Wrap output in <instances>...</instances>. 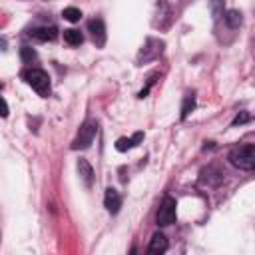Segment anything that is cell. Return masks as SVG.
I'll list each match as a JSON object with an SVG mask.
<instances>
[{
  "instance_id": "obj_4",
  "label": "cell",
  "mask_w": 255,
  "mask_h": 255,
  "mask_svg": "<svg viewBox=\"0 0 255 255\" xmlns=\"http://www.w3.org/2000/svg\"><path fill=\"white\" fill-rule=\"evenodd\" d=\"M175 213H177V203L173 197H163V201L159 203V209L155 213V223L159 227H167L175 221Z\"/></svg>"
},
{
  "instance_id": "obj_10",
  "label": "cell",
  "mask_w": 255,
  "mask_h": 255,
  "mask_svg": "<svg viewBox=\"0 0 255 255\" xmlns=\"http://www.w3.org/2000/svg\"><path fill=\"white\" fill-rule=\"evenodd\" d=\"M30 34H32V38H36V40H40V42H48V40H54V38L58 36L56 28H48V26L36 28V30H32Z\"/></svg>"
},
{
  "instance_id": "obj_5",
  "label": "cell",
  "mask_w": 255,
  "mask_h": 255,
  "mask_svg": "<svg viewBox=\"0 0 255 255\" xmlns=\"http://www.w3.org/2000/svg\"><path fill=\"white\" fill-rule=\"evenodd\" d=\"M88 28H90V32H92L94 42H96L98 46H104V42H106V26H104V20L94 18V20L88 22Z\"/></svg>"
},
{
  "instance_id": "obj_7",
  "label": "cell",
  "mask_w": 255,
  "mask_h": 255,
  "mask_svg": "<svg viewBox=\"0 0 255 255\" xmlns=\"http://www.w3.org/2000/svg\"><path fill=\"white\" fill-rule=\"evenodd\" d=\"M165 249H167V239H165V235H163V233H153V237H151V241H149V247H147L149 255H159V253H163Z\"/></svg>"
},
{
  "instance_id": "obj_9",
  "label": "cell",
  "mask_w": 255,
  "mask_h": 255,
  "mask_svg": "<svg viewBox=\"0 0 255 255\" xmlns=\"http://www.w3.org/2000/svg\"><path fill=\"white\" fill-rule=\"evenodd\" d=\"M78 173H80L82 181L90 187L92 185V179H94V169H92V165H90L88 159H78Z\"/></svg>"
},
{
  "instance_id": "obj_8",
  "label": "cell",
  "mask_w": 255,
  "mask_h": 255,
  "mask_svg": "<svg viewBox=\"0 0 255 255\" xmlns=\"http://www.w3.org/2000/svg\"><path fill=\"white\" fill-rule=\"evenodd\" d=\"M141 139H143V131H137V133H133L131 137H120V139L116 141V149H118V151H128V149H131L133 145H137Z\"/></svg>"
},
{
  "instance_id": "obj_12",
  "label": "cell",
  "mask_w": 255,
  "mask_h": 255,
  "mask_svg": "<svg viewBox=\"0 0 255 255\" xmlns=\"http://www.w3.org/2000/svg\"><path fill=\"white\" fill-rule=\"evenodd\" d=\"M193 108H195V96L191 92V94H185V98H183V104H181V120H185Z\"/></svg>"
},
{
  "instance_id": "obj_15",
  "label": "cell",
  "mask_w": 255,
  "mask_h": 255,
  "mask_svg": "<svg viewBox=\"0 0 255 255\" xmlns=\"http://www.w3.org/2000/svg\"><path fill=\"white\" fill-rule=\"evenodd\" d=\"M20 54H22V60H24V62H30V60L36 58V52H34L32 48H28V46H24V48L20 50Z\"/></svg>"
},
{
  "instance_id": "obj_16",
  "label": "cell",
  "mask_w": 255,
  "mask_h": 255,
  "mask_svg": "<svg viewBox=\"0 0 255 255\" xmlns=\"http://www.w3.org/2000/svg\"><path fill=\"white\" fill-rule=\"evenodd\" d=\"M249 120H251V116H249L247 112H241V114H237V116H235L233 126H241V124H245V122H249Z\"/></svg>"
},
{
  "instance_id": "obj_13",
  "label": "cell",
  "mask_w": 255,
  "mask_h": 255,
  "mask_svg": "<svg viewBox=\"0 0 255 255\" xmlns=\"http://www.w3.org/2000/svg\"><path fill=\"white\" fill-rule=\"evenodd\" d=\"M241 12L239 10H227V14H225V22H227V26L229 28H237L239 24H241Z\"/></svg>"
},
{
  "instance_id": "obj_6",
  "label": "cell",
  "mask_w": 255,
  "mask_h": 255,
  "mask_svg": "<svg viewBox=\"0 0 255 255\" xmlns=\"http://www.w3.org/2000/svg\"><path fill=\"white\" fill-rule=\"evenodd\" d=\"M104 205H106V209H108L110 213H118V211H120V207H122V197H120V193H118L114 187H108V189H106Z\"/></svg>"
},
{
  "instance_id": "obj_1",
  "label": "cell",
  "mask_w": 255,
  "mask_h": 255,
  "mask_svg": "<svg viewBox=\"0 0 255 255\" xmlns=\"http://www.w3.org/2000/svg\"><path fill=\"white\" fill-rule=\"evenodd\" d=\"M229 161H231V165H235L243 171H251L255 167V145L243 143V145L233 147L229 151Z\"/></svg>"
},
{
  "instance_id": "obj_14",
  "label": "cell",
  "mask_w": 255,
  "mask_h": 255,
  "mask_svg": "<svg viewBox=\"0 0 255 255\" xmlns=\"http://www.w3.org/2000/svg\"><path fill=\"white\" fill-rule=\"evenodd\" d=\"M62 16H64L68 22H78V20L82 18V12H80L78 8H74V6H70V8H64Z\"/></svg>"
},
{
  "instance_id": "obj_17",
  "label": "cell",
  "mask_w": 255,
  "mask_h": 255,
  "mask_svg": "<svg viewBox=\"0 0 255 255\" xmlns=\"http://www.w3.org/2000/svg\"><path fill=\"white\" fill-rule=\"evenodd\" d=\"M0 116L2 118H6L8 116V104H6V100L0 96Z\"/></svg>"
},
{
  "instance_id": "obj_3",
  "label": "cell",
  "mask_w": 255,
  "mask_h": 255,
  "mask_svg": "<svg viewBox=\"0 0 255 255\" xmlns=\"http://www.w3.org/2000/svg\"><path fill=\"white\" fill-rule=\"evenodd\" d=\"M96 133H98V122H94V120L84 122L80 131H78V135H76V139L72 141V149H86V147H90V143L94 141Z\"/></svg>"
},
{
  "instance_id": "obj_2",
  "label": "cell",
  "mask_w": 255,
  "mask_h": 255,
  "mask_svg": "<svg viewBox=\"0 0 255 255\" xmlns=\"http://www.w3.org/2000/svg\"><path fill=\"white\" fill-rule=\"evenodd\" d=\"M24 80L28 82V86H32L38 96L42 98H48L50 96V78L44 70H38V68H32V70H26L24 72Z\"/></svg>"
},
{
  "instance_id": "obj_11",
  "label": "cell",
  "mask_w": 255,
  "mask_h": 255,
  "mask_svg": "<svg viewBox=\"0 0 255 255\" xmlns=\"http://www.w3.org/2000/svg\"><path fill=\"white\" fill-rule=\"evenodd\" d=\"M64 40H66L70 46H80V44L84 42V36H82L80 30H76V28H68V30H64Z\"/></svg>"
}]
</instances>
